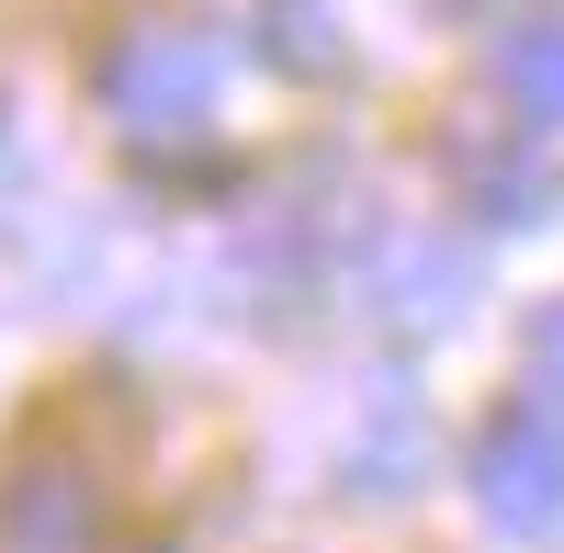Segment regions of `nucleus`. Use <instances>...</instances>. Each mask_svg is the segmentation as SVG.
Listing matches in <instances>:
<instances>
[{
    "mask_svg": "<svg viewBox=\"0 0 564 553\" xmlns=\"http://www.w3.org/2000/svg\"><path fill=\"white\" fill-rule=\"evenodd\" d=\"M102 113L135 135V148H193V135L215 124V45L204 34H124L102 57Z\"/></svg>",
    "mask_w": 564,
    "mask_h": 553,
    "instance_id": "f257e3e1",
    "label": "nucleus"
},
{
    "mask_svg": "<svg viewBox=\"0 0 564 553\" xmlns=\"http://www.w3.org/2000/svg\"><path fill=\"white\" fill-rule=\"evenodd\" d=\"M475 509L486 531H553L564 520V419L553 406H497L475 441Z\"/></svg>",
    "mask_w": 564,
    "mask_h": 553,
    "instance_id": "f03ea898",
    "label": "nucleus"
},
{
    "mask_svg": "<svg viewBox=\"0 0 564 553\" xmlns=\"http://www.w3.org/2000/svg\"><path fill=\"white\" fill-rule=\"evenodd\" d=\"M12 553H90V486L68 464H23L12 497Z\"/></svg>",
    "mask_w": 564,
    "mask_h": 553,
    "instance_id": "7ed1b4c3",
    "label": "nucleus"
},
{
    "mask_svg": "<svg viewBox=\"0 0 564 553\" xmlns=\"http://www.w3.org/2000/svg\"><path fill=\"white\" fill-rule=\"evenodd\" d=\"M497 90L520 124H564V23H520L497 45Z\"/></svg>",
    "mask_w": 564,
    "mask_h": 553,
    "instance_id": "20e7f679",
    "label": "nucleus"
},
{
    "mask_svg": "<svg viewBox=\"0 0 564 553\" xmlns=\"http://www.w3.org/2000/svg\"><path fill=\"white\" fill-rule=\"evenodd\" d=\"M520 373H531V395H553V406H564V294L531 316V339H520Z\"/></svg>",
    "mask_w": 564,
    "mask_h": 553,
    "instance_id": "39448f33",
    "label": "nucleus"
}]
</instances>
